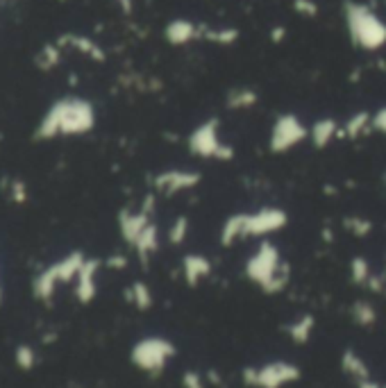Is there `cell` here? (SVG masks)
<instances>
[{
  "mask_svg": "<svg viewBox=\"0 0 386 388\" xmlns=\"http://www.w3.org/2000/svg\"><path fill=\"white\" fill-rule=\"evenodd\" d=\"M17 361H19V366L21 368H32V361H34V356L32 352H30V347H19V352H17Z\"/></svg>",
  "mask_w": 386,
  "mask_h": 388,
  "instance_id": "28",
  "label": "cell"
},
{
  "mask_svg": "<svg viewBox=\"0 0 386 388\" xmlns=\"http://www.w3.org/2000/svg\"><path fill=\"white\" fill-rule=\"evenodd\" d=\"M82 254H71L68 259H64L61 263H57V266H52L50 270H45V273L39 277L37 282V293L39 298H50L52 291H55V284L57 282H68V279H73L77 273H80L82 268Z\"/></svg>",
  "mask_w": 386,
  "mask_h": 388,
  "instance_id": "9",
  "label": "cell"
},
{
  "mask_svg": "<svg viewBox=\"0 0 386 388\" xmlns=\"http://www.w3.org/2000/svg\"><path fill=\"white\" fill-rule=\"evenodd\" d=\"M187 234H189V218L187 216H180V218H175V223L171 225V229H168V241H171L173 245H182Z\"/></svg>",
  "mask_w": 386,
  "mask_h": 388,
  "instance_id": "25",
  "label": "cell"
},
{
  "mask_svg": "<svg viewBox=\"0 0 386 388\" xmlns=\"http://www.w3.org/2000/svg\"><path fill=\"white\" fill-rule=\"evenodd\" d=\"M352 314V320L359 325V327H373V325L377 323V312L375 307L370 305V302L366 300H357L350 309Z\"/></svg>",
  "mask_w": 386,
  "mask_h": 388,
  "instance_id": "21",
  "label": "cell"
},
{
  "mask_svg": "<svg viewBox=\"0 0 386 388\" xmlns=\"http://www.w3.org/2000/svg\"><path fill=\"white\" fill-rule=\"evenodd\" d=\"M259 100V93L250 89V87H238V89H232L230 96H227V107L230 110H250V107L257 105Z\"/></svg>",
  "mask_w": 386,
  "mask_h": 388,
  "instance_id": "19",
  "label": "cell"
},
{
  "mask_svg": "<svg viewBox=\"0 0 386 388\" xmlns=\"http://www.w3.org/2000/svg\"><path fill=\"white\" fill-rule=\"evenodd\" d=\"M128 300L134 302L136 309H141V312H145V309L152 307V293L143 282H134L132 284V289L128 291Z\"/></svg>",
  "mask_w": 386,
  "mask_h": 388,
  "instance_id": "22",
  "label": "cell"
},
{
  "mask_svg": "<svg viewBox=\"0 0 386 388\" xmlns=\"http://www.w3.org/2000/svg\"><path fill=\"white\" fill-rule=\"evenodd\" d=\"M368 130H373V114L357 112L345 121V125L341 127V136L350 139V141H357V139L364 136Z\"/></svg>",
  "mask_w": 386,
  "mask_h": 388,
  "instance_id": "16",
  "label": "cell"
},
{
  "mask_svg": "<svg viewBox=\"0 0 386 388\" xmlns=\"http://www.w3.org/2000/svg\"><path fill=\"white\" fill-rule=\"evenodd\" d=\"M316 327V318L312 314H303L298 320H293L291 325H287V334L289 338L296 345H305L309 338H312V331Z\"/></svg>",
  "mask_w": 386,
  "mask_h": 388,
  "instance_id": "17",
  "label": "cell"
},
{
  "mask_svg": "<svg viewBox=\"0 0 386 388\" xmlns=\"http://www.w3.org/2000/svg\"><path fill=\"white\" fill-rule=\"evenodd\" d=\"M203 37L212 43H221V45H232L238 39V32L234 28H216V30H205L203 28Z\"/></svg>",
  "mask_w": 386,
  "mask_h": 388,
  "instance_id": "23",
  "label": "cell"
},
{
  "mask_svg": "<svg viewBox=\"0 0 386 388\" xmlns=\"http://www.w3.org/2000/svg\"><path fill=\"white\" fill-rule=\"evenodd\" d=\"M134 247H136V252L141 254L143 261L148 259L152 252H157V247H159V229H157V225L150 223L148 227L143 229V234L139 236V241L134 243Z\"/></svg>",
  "mask_w": 386,
  "mask_h": 388,
  "instance_id": "20",
  "label": "cell"
},
{
  "mask_svg": "<svg viewBox=\"0 0 386 388\" xmlns=\"http://www.w3.org/2000/svg\"><path fill=\"white\" fill-rule=\"evenodd\" d=\"M357 388H382V384L368 377V379H361V382H357Z\"/></svg>",
  "mask_w": 386,
  "mask_h": 388,
  "instance_id": "31",
  "label": "cell"
},
{
  "mask_svg": "<svg viewBox=\"0 0 386 388\" xmlns=\"http://www.w3.org/2000/svg\"><path fill=\"white\" fill-rule=\"evenodd\" d=\"M96 270L98 261H84L77 273V300L91 302L96 296Z\"/></svg>",
  "mask_w": 386,
  "mask_h": 388,
  "instance_id": "15",
  "label": "cell"
},
{
  "mask_svg": "<svg viewBox=\"0 0 386 388\" xmlns=\"http://www.w3.org/2000/svg\"><path fill=\"white\" fill-rule=\"evenodd\" d=\"M150 223H154L152 221V200L145 203L143 209H139V212H123L121 214V234L130 245H134Z\"/></svg>",
  "mask_w": 386,
  "mask_h": 388,
  "instance_id": "11",
  "label": "cell"
},
{
  "mask_svg": "<svg viewBox=\"0 0 386 388\" xmlns=\"http://www.w3.org/2000/svg\"><path fill=\"white\" fill-rule=\"evenodd\" d=\"M384 184H386V173H384Z\"/></svg>",
  "mask_w": 386,
  "mask_h": 388,
  "instance_id": "33",
  "label": "cell"
},
{
  "mask_svg": "<svg viewBox=\"0 0 386 388\" xmlns=\"http://www.w3.org/2000/svg\"><path fill=\"white\" fill-rule=\"evenodd\" d=\"M152 184L161 196H177V193H182V191L196 189L200 184V173L189 170V168H171V170L159 173L154 177Z\"/></svg>",
  "mask_w": 386,
  "mask_h": 388,
  "instance_id": "10",
  "label": "cell"
},
{
  "mask_svg": "<svg viewBox=\"0 0 386 388\" xmlns=\"http://www.w3.org/2000/svg\"><path fill=\"white\" fill-rule=\"evenodd\" d=\"M384 3H386V0H384Z\"/></svg>",
  "mask_w": 386,
  "mask_h": 388,
  "instance_id": "35",
  "label": "cell"
},
{
  "mask_svg": "<svg viewBox=\"0 0 386 388\" xmlns=\"http://www.w3.org/2000/svg\"><path fill=\"white\" fill-rule=\"evenodd\" d=\"M343 21L350 41L361 50L375 52L386 45V23L380 19V14L370 10L364 3H350L343 5Z\"/></svg>",
  "mask_w": 386,
  "mask_h": 388,
  "instance_id": "3",
  "label": "cell"
},
{
  "mask_svg": "<svg viewBox=\"0 0 386 388\" xmlns=\"http://www.w3.org/2000/svg\"><path fill=\"white\" fill-rule=\"evenodd\" d=\"M182 386L184 388H205V377L198 370H187L182 375Z\"/></svg>",
  "mask_w": 386,
  "mask_h": 388,
  "instance_id": "27",
  "label": "cell"
},
{
  "mask_svg": "<svg viewBox=\"0 0 386 388\" xmlns=\"http://www.w3.org/2000/svg\"><path fill=\"white\" fill-rule=\"evenodd\" d=\"M164 37L171 45H187V43L203 37V28L196 25V23L189 19H173L166 25Z\"/></svg>",
  "mask_w": 386,
  "mask_h": 388,
  "instance_id": "12",
  "label": "cell"
},
{
  "mask_svg": "<svg viewBox=\"0 0 386 388\" xmlns=\"http://www.w3.org/2000/svg\"><path fill=\"white\" fill-rule=\"evenodd\" d=\"M384 296H386V286H384Z\"/></svg>",
  "mask_w": 386,
  "mask_h": 388,
  "instance_id": "34",
  "label": "cell"
},
{
  "mask_svg": "<svg viewBox=\"0 0 386 388\" xmlns=\"http://www.w3.org/2000/svg\"><path fill=\"white\" fill-rule=\"evenodd\" d=\"M370 263L364 259V257H354L350 261V277H352V282L354 284H359V286H366L368 284V279H370Z\"/></svg>",
  "mask_w": 386,
  "mask_h": 388,
  "instance_id": "24",
  "label": "cell"
},
{
  "mask_svg": "<svg viewBox=\"0 0 386 388\" xmlns=\"http://www.w3.org/2000/svg\"><path fill=\"white\" fill-rule=\"evenodd\" d=\"M182 275H184V282H187L189 286H198L205 277L212 275V261L207 259L205 254H198V252L184 254Z\"/></svg>",
  "mask_w": 386,
  "mask_h": 388,
  "instance_id": "13",
  "label": "cell"
},
{
  "mask_svg": "<svg viewBox=\"0 0 386 388\" xmlns=\"http://www.w3.org/2000/svg\"><path fill=\"white\" fill-rule=\"evenodd\" d=\"M336 136H341V125L334 119H318L309 127V139H312L316 148H325Z\"/></svg>",
  "mask_w": 386,
  "mask_h": 388,
  "instance_id": "14",
  "label": "cell"
},
{
  "mask_svg": "<svg viewBox=\"0 0 386 388\" xmlns=\"http://www.w3.org/2000/svg\"><path fill=\"white\" fill-rule=\"evenodd\" d=\"M373 130L382 132V134L386 136V107H382V110H377L373 114Z\"/></svg>",
  "mask_w": 386,
  "mask_h": 388,
  "instance_id": "29",
  "label": "cell"
},
{
  "mask_svg": "<svg viewBox=\"0 0 386 388\" xmlns=\"http://www.w3.org/2000/svg\"><path fill=\"white\" fill-rule=\"evenodd\" d=\"M245 275L252 284H257L261 291L268 296L282 293L287 289L291 270L289 263L282 259L277 245H273L270 241H264L257 250L250 254V259L245 261Z\"/></svg>",
  "mask_w": 386,
  "mask_h": 388,
  "instance_id": "2",
  "label": "cell"
},
{
  "mask_svg": "<svg viewBox=\"0 0 386 388\" xmlns=\"http://www.w3.org/2000/svg\"><path fill=\"white\" fill-rule=\"evenodd\" d=\"M189 150L200 159H214V161H232L234 159V148L223 141L221 136V123L219 119H207L189 134Z\"/></svg>",
  "mask_w": 386,
  "mask_h": 388,
  "instance_id": "4",
  "label": "cell"
},
{
  "mask_svg": "<svg viewBox=\"0 0 386 388\" xmlns=\"http://www.w3.org/2000/svg\"><path fill=\"white\" fill-rule=\"evenodd\" d=\"M296 10L303 14V17H316L318 7H316L312 0H296Z\"/></svg>",
  "mask_w": 386,
  "mask_h": 388,
  "instance_id": "30",
  "label": "cell"
},
{
  "mask_svg": "<svg viewBox=\"0 0 386 388\" xmlns=\"http://www.w3.org/2000/svg\"><path fill=\"white\" fill-rule=\"evenodd\" d=\"M309 139V127L296 114H280L273 121L268 136V150L273 154H284Z\"/></svg>",
  "mask_w": 386,
  "mask_h": 388,
  "instance_id": "8",
  "label": "cell"
},
{
  "mask_svg": "<svg viewBox=\"0 0 386 388\" xmlns=\"http://www.w3.org/2000/svg\"><path fill=\"white\" fill-rule=\"evenodd\" d=\"M110 266L123 268V266H125V259H123V257H116V259H112V261H110Z\"/></svg>",
  "mask_w": 386,
  "mask_h": 388,
  "instance_id": "32",
  "label": "cell"
},
{
  "mask_svg": "<svg viewBox=\"0 0 386 388\" xmlns=\"http://www.w3.org/2000/svg\"><path fill=\"white\" fill-rule=\"evenodd\" d=\"M345 227L350 229L352 234H357V236H366V234H370L373 225H370L368 221H364V218H357V216H354V218H347V221H345Z\"/></svg>",
  "mask_w": 386,
  "mask_h": 388,
  "instance_id": "26",
  "label": "cell"
},
{
  "mask_svg": "<svg viewBox=\"0 0 386 388\" xmlns=\"http://www.w3.org/2000/svg\"><path fill=\"white\" fill-rule=\"evenodd\" d=\"M45 123H48L45 125L48 134H55V132L77 134V132H87L94 127V110H91L89 103H82V100H68V103L57 105Z\"/></svg>",
  "mask_w": 386,
  "mask_h": 388,
  "instance_id": "5",
  "label": "cell"
},
{
  "mask_svg": "<svg viewBox=\"0 0 386 388\" xmlns=\"http://www.w3.org/2000/svg\"><path fill=\"white\" fill-rule=\"evenodd\" d=\"M175 354H177L175 345L168 338L148 336V338H141L132 347L130 359H132V363L139 370L150 372V375H159V372L166 368V363L171 361Z\"/></svg>",
  "mask_w": 386,
  "mask_h": 388,
  "instance_id": "6",
  "label": "cell"
},
{
  "mask_svg": "<svg viewBox=\"0 0 386 388\" xmlns=\"http://www.w3.org/2000/svg\"><path fill=\"white\" fill-rule=\"evenodd\" d=\"M243 384L250 388H282L300 379V368L291 361H270L264 366H248L241 372Z\"/></svg>",
  "mask_w": 386,
  "mask_h": 388,
  "instance_id": "7",
  "label": "cell"
},
{
  "mask_svg": "<svg viewBox=\"0 0 386 388\" xmlns=\"http://www.w3.org/2000/svg\"><path fill=\"white\" fill-rule=\"evenodd\" d=\"M341 368L345 375H350L352 379H357V382H361V379H368L370 377V368L368 363L361 359V356L354 352V350H345L341 354Z\"/></svg>",
  "mask_w": 386,
  "mask_h": 388,
  "instance_id": "18",
  "label": "cell"
},
{
  "mask_svg": "<svg viewBox=\"0 0 386 388\" xmlns=\"http://www.w3.org/2000/svg\"><path fill=\"white\" fill-rule=\"evenodd\" d=\"M289 225V214L282 207H261L257 212L232 214L221 227V245L232 247L243 238H264L284 229Z\"/></svg>",
  "mask_w": 386,
  "mask_h": 388,
  "instance_id": "1",
  "label": "cell"
}]
</instances>
